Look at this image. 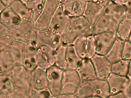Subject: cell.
<instances>
[{"mask_svg":"<svg viewBox=\"0 0 131 98\" xmlns=\"http://www.w3.org/2000/svg\"><path fill=\"white\" fill-rule=\"evenodd\" d=\"M36 31L31 21L20 22L9 28L8 35L13 40L25 44L32 42Z\"/></svg>","mask_w":131,"mask_h":98,"instance_id":"1","label":"cell"},{"mask_svg":"<svg viewBox=\"0 0 131 98\" xmlns=\"http://www.w3.org/2000/svg\"><path fill=\"white\" fill-rule=\"evenodd\" d=\"M71 17L64 10L63 5L59 6L54 14L48 30L55 36L61 38L69 28Z\"/></svg>","mask_w":131,"mask_h":98,"instance_id":"2","label":"cell"},{"mask_svg":"<svg viewBox=\"0 0 131 98\" xmlns=\"http://www.w3.org/2000/svg\"><path fill=\"white\" fill-rule=\"evenodd\" d=\"M60 4L59 0H46L41 15L34 23L36 31L48 30L54 14Z\"/></svg>","mask_w":131,"mask_h":98,"instance_id":"3","label":"cell"},{"mask_svg":"<svg viewBox=\"0 0 131 98\" xmlns=\"http://www.w3.org/2000/svg\"><path fill=\"white\" fill-rule=\"evenodd\" d=\"M10 72L15 88L28 92L31 88V71L23 65H16Z\"/></svg>","mask_w":131,"mask_h":98,"instance_id":"4","label":"cell"},{"mask_svg":"<svg viewBox=\"0 0 131 98\" xmlns=\"http://www.w3.org/2000/svg\"><path fill=\"white\" fill-rule=\"evenodd\" d=\"M32 42L38 48L47 47L54 50L62 45L61 38L53 35L48 30L36 31Z\"/></svg>","mask_w":131,"mask_h":98,"instance_id":"5","label":"cell"},{"mask_svg":"<svg viewBox=\"0 0 131 98\" xmlns=\"http://www.w3.org/2000/svg\"><path fill=\"white\" fill-rule=\"evenodd\" d=\"M63 72L54 65L47 69L48 88L53 96L57 97L61 94Z\"/></svg>","mask_w":131,"mask_h":98,"instance_id":"6","label":"cell"},{"mask_svg":"<svg viewBox=\"0 0 131 98\" xmlns=\"http://www.w3.org/2000/svg\"><path fill=\"white\" fill-rule=\"evenodd\" d=\"M81 81L76 70L67 69L64 71L61 94H75Z\"/></svg>","mask_w":131,"mask_h":98,"instance_id":"7","label":"cell"},{"mask_svg":"<svg viewBox=\"0 0 131 98\" xmlns=\"http://www.w3.org/2000/svg\"><path fill=\"white\" fill-rule=\"evenodd\" d=\"M91 59L94 68L97 79L107 80L112 73V64L105 56L96 54Z\"/></svg>","mask_w":131,"mask_h":98,"instance_id":"8","label":"cell"},{"mask_svg":"<svg viewBox=\"0 0 131 98\" xmlns=\"http://www.w3.org/2000/svg\"><path fill=\"white\" fill-rule=\"evenodd\" d=\"M96 54L105 56L117 38L116 34L111 32L101 33L93 35Z\"/></svg>","mask_w":131,"mask_h":98,"instance_id":"9","label":"cell"},{"mask_svg":"<svg viewBox=\"0 0 131 98\" xmlns=\"http://www.w3.org/2000/svg\"><path fill=\"white\" fill-rule=\"evenodd\" d=\"M93 35L92 27L88 25L79 28H69L61 37V44L66 47L72 46L76 39L79 37Z\"/></svg>","mask_w":131,"mask_h":98,"instance_id":"10","label":"cell"},{"mask_svg":"<svg viewBox=\"0 0 131 98\" xmlns=\"http://www.w3.org/2000/svg\"><path fill=\"white\" fill-rule=\"evenodd\" d=\"M38 51L32 42L25 44L23 65L30 71L38 67Z\"/></svg>","mask_w":131,"mask_h":98,"instance_id":"11","label":"cell"},{"mask_svg":"<svg viewBox=\"0 0 131 98\" xmlns=\"http://www.w3.org/2000/svg\"><path fill=\"white\" fill-rule=\"evenodd\" d=\"M103 14L118 24L127 16L125 5L115 3L112 0L103 8Z\"/></svg>","mask_w":131,"mask_h":98,"instance_id":"12","label":"cell"},{"mask_svg":"<svg viewBox=\"0 0 131 98\" xmlns=\"http://www.w3.org/2000/svg\"><path fill=\"white\" fill-rule=\"evenodd\" d=\"M111 95L124 92L130 85L131 81L127 76H121L111 73L107 79Z\"/></svg>","mask_w":131,"mask_h":98,"instance_id":"13","label":"cell"},{"mask_svg":"<svg viewBox=\"0 0 131 98\" xmlns=\"http://www.w3.org/2000/svg\"><path fill=\"white\" fill-rule=\"evenodd\" d=\"M118 26L117 23L103 14L92 27L93 35L107 32L116 34Z\"/></svg>","mask_w":131,"mask_h":98,"instance_id":"14","label":"cell"},{"mask_svg":"<svg viewBox=\"0 0 131 98\" xmlns=\"http://www.w3.org/2000/svg\"><path fill=\"white\" fill-rule=\"evenodd\" d=\"M75 70L81 80H92L97 79L94 68L91 59H82Z\"/></svg>","mask_w":131,"mask_h":98,"instance_id":"15","label":"cell"},{"mask_svg":"<svg viewBox=\"0 0 131 98\" xmlns=\"http://www.w3.org/2000/svg\"><path fill=\"white\" fill-rule=\"evenodd\" d=\"M31 87L37 89L48 88L47 69L38 66L31 71Z\"/></svg>","mask_w":131,"mask_h":98,"instance_id":"16","label":"cell"},{"mask_svg":"<svg viewBox=\"0 0 131 98\" xmlns=\"http://www.w3.org/2000/svg\"><path fill=\"white\" fill-rule=\"evenodd\" d=\"M86 4L85 0H67L63 5L65 12L71 17L83 15Z\"/></svg>","mask_w":131,"mask_h":98,"instance_id":"17","label":"cell"},{"mask_svg":"<svg viewBox=\"0 0 131 98\" xmlns=\"http://www.w3.org/2000/svg\"><path fill=\"white\" fill-rule=\"evenodd\" d=\"M10 7L17 15L21 22L31 21L32 11L20 0H14Z\"/></svg>","mask_w":131,"mask_h":98,"instance_id":"18","label":"cell"},{"mask_svg":"<svg viewBox=\"0 0 131 98\" xmlns=\"http://www.w3.org/2000/svg\"><path fill=\"white\" fill-rule=\"evenodd\" d=\"M103 14V9L91 4L87 2L83 15L88 21L89 25L93 27Z\"/></svg>","mask_w":131,"mask_h":98,"instance_id":"19","label":"cell"},{"mask_svg":"<svg viewBox=\"0 0 131 98\" xmlns=\"http://www.w3.org/2000/svg\"><path fill=\"white\" fill-rule=\"evenodd\" d=\"M25 43L13 40L8 48L11 56L16 65H23Z\"/></svg>","mask_w":131,"mask_h":98,"instance_id":"20","label":"cell"},{"mask_svg":"<svg viewBox=\"0 0 131 98\" xmlns=\"http://www.w3.org/2000/svg\"><path fill=\"white\" fill-rule=\"evenodd\" d=\"M124 41L117 38L105 56L112 64L122 59V53Z\"/></svg>","mask_w":131,"mask_h":98,"instance_id":"21","label":"cell"},{"mask_svg":"<svg viewBox=\"0 0 131 98\" xmlns=\"http://www.w3.org/2000/svg\"><path fill=\"white\" fill-rule=\"evenodd\" d=\"M20 22L17 15L10 6L5 7L0 12V23L8 28Z\"/></svg>","mask_w":131,"mask_h":98,"instance_id":"22","label":"cell"},{"mask_svg":"<svg viewBox=\"0 0 131 98\" xmlns=\"http://www.w3.org/2000/svg\"><path fill=\"white\" fill-rule=\"evenodd\" d=\"M79 98L95 96V88L92 80H81L75 93Z\"/></svg>","mask_w":131,"mask_h":98,"instance_id":"23","label":"cell"},{"mask_svg":"<svg viewBox=\"0 0 131 98\" xmlns=\"http://www.w3.org/2000/svg\"><path fill=\"white\" fill-rule=\"evenodd\" d=\"M131 32V19L126 16L118 24L116 35L117 38L125 41H128Z\"/></svg>","mask_w":131,"mask_h":98,"instance_id":"24","label":"cell"},{"mask_svg":"<svg viewBox=\"0 0 131 98\" xmlns=\"http://www.w3.org/2000/svg\"><path fill=\"white\" fill-rule=\"evenodd\" d=\"M68 69L76 70L82 58L78 55L73 46L67 47L66 53Z\"/></svg>","mask_w":131,"mask_h":98,"instance_id":"25","label":"cell"},{"mask_svg":"<svg viewBox=\"0 0 131 98\" xmlns=\"http://www.w3.org/2000/svg\"><path fill=\"white\" fill-rule=\"evenodd\" d=\"M15 87L10 72H0V93L7 94Z\"/></svg>","mask_w":131,"mask_h":98,"instance_id":"26","label":"cell"},{"mask_svg":"<svg viewBox=\"0 0 131 98\" xmlns=\"http://www.w3.org/2000/svg\"><path fill=\"white\" fill-rule=\"evenodd\" d=\"M67 47L61 45L55 50L54 65L63 71L68 69L66 58Z\"/></svg>","mask_w":131,"mask_h":98,"instance_id":"27","label":"cell"},{"mask_svg":"<svg viewBox=\"0 0 131 98\" xmlns=\"http://www.w3.org/2000/svg\"><path fill=\"white\" fill-rule=\"evenodd\" d=\"M8 49L0 51V71L10 72L15 66Z\"/></svg>","mask_w":131,"mask_h":98,"instance_id":"28","label":"cell"},{"mask_svg":"<svg viewBox=\"0 0 131 98\" xmlns=\"http://www.w3.org/2000/svg\"><path fill=\"white\" fill-rule=\"evenodd\" d=\"M129 61L122 59L112 64V73L127 76L128 72Z\"/></svg>","mask_w":131,"mask_h":98,"instance_id":"29","label":"cell"},{"mask_svg":"<svg viewBox=\"0 0 131 98\" xmlns=\"http://www.w3.org/2000/svg\"><path fill=\"white\" fill-rule=\"evenodd\" d=\"M87 37H79L72 45L77 54L82 59L85 58Z\"/></svg>","mask_w":131,"mask_h":98,"instance_id":"30","label":"cell"},{"mask_svg":"<svg viewBox=\"0 0 131 98\" xmlns=\"http://www.w3.org/2000/svg\"><path fill=\"white\" fill-rule=\"evenodd\" d=\"M27 92L30 98H52L53 97L48 88L37 89L31 87Z\"/></svg>","mask_w":131,"mask_h":98,"instance_id":"31","label":"cell"},{"mask_svg":"<svg viewBox=\"0 0 131 98\" xmlns=\"http://www.w3.org/2000/svg\"><path fill=\"white\" fill-rule=\"evenodd\" d=\"M88 25V21L83 15L74 16L71 17L69 28H79Z\"/></svg>","mask_w":131,"mask_h":98,"instance_id":"32","label":"cell"},{"mask_svg":"<svg viewBox=\"0 0 131 98\" xmlns=\"http://www.w3.org/2000/svg\"><path fill=\"white\" fill-rule=\"evenodd\" d=\"M96 53L95 43L93 35L87 37L85 58L91 59Z\"/></svg>","mask_w":131,"mask_h":98,"instance_id":"33","label":"cell"},{"mask_svg":"<svg viewBox=\"0 0 131 98\" xmlns=\"http://www.w3.org/2000/svg\"><path fill=\"white\" fill-rule=\"evenodd\" d=\"M40 49L41 50L43 55L50 66L54 65L56 50L47 47H43Z\"/></svg>","mask_w":131,"mask_h":98,"instance_id":"34","label":"cell"},{"mask_svg":"<svg viewBox=\"0 0 131 98\" xmlns=\"http://www.w3.org/2000/svg\"><path fill=\"white\" fill-rule=\"evenodd\" d=\"M8 98H30L27 92L15 88L7 94Z\"/></svg>","mask_w":131,"mask_h":98,"instance_id":"35","label":"cell"},{"mask_svg":"<svg viewBox=\"0 0 131 98\" xmlns=\"http://www.w3.org/2000/svg\"><path fill=\"white\" fill-rule=\"evenodd\" d=\"M46 0H43L42 2L37 7L31 10L32 17L31 21L34 23L38 20L43 10Z\"/></svg>","mask_w":131,"mask_h":98,"instance_id":"36","label":"cell"},{"mask_svg":"<svg viewBox=\"0 0 131 98\" xmlns=\"http://www.w3.org/2000/svg\"><path fill=\"white\" fill-rule=\"evenodd\" d=\"M122 59L131 60V43L128 40L124 41L122 53Z\"/></svg>","mask_w":131,"mask_h":98,"instance_id":"37","label":"cell"},{"mask_svg":"<svg viewBox=\"0 0 131 98\" xmlns=\"http://www.w3.org/2000/svg\"><path fill=\"white\" fill-rule=\"evenodd\" d=\"M13 40L9 35L0 37V51L8 49Z\"/></svg>","mask_w":131,"mask_h":98,"instance_id":"38","label":"cell"},{"mask_svg":"<svg viewBox=\"0 0 131 98\" xmlns=\"http://www.w3.org/2000/svg\"><path fill=\"white\" fill-rule=\"evenodd\" d=\"M85 1L87 2L91 3L103 9L111 0H85Z\"/></svg>","mask_w":131,"mask_h":98,"instance_id":"39","label":"cell"},{"mask_svg":"<svg viewBox=\"0 0 131 98\" xmlns=\"http://www.w3.org/2000/svg\"><path fill=\"white\" fill-rule=\"evenodd\" d=\"M43 0H29L25 4L30 9L32 10L39 5Z\"/></svg>","mask_w":131,"mask_h":98,"instance_id":"40","label":"cell"},{"mask_svg":"<svg viewBox=\"0 0 131 98\" xmlns=\"http://www.w3.org/2000/svg\"><path fill=\"white\" fill-rule=\"evenodd\" d=\"M9 28L0 23V37L8 35Z\"/></svg>","mask_w":131,"mask_h":98,"instance_id":"41","label":"cell"},{"mask_svg":"<svg viewBox=\"0 0 131 98\" xmlns=\"http://www.w3.org/2000/svg\"><path fill=\"white\" fill-rule=\"evenodd\" d=\"M124 5L126 8L127 16L131 19V0Z\"/></svg>","mask_w":131,"mask_h":98,"instance_id":"42","label":"cell"},{"mask_svg":"<svg viewBox=\"0 0 131 98\" xmlns=\"http://www.w3.org/2000/svg\"><path fill=\"white\" fill-rule=\"evenodd\" d=\"M107 98H128L124 92H120L111 95Z\"/></svg>","mask_w":131,"mask_h":98,"instance_id":"43","label":"cell"},{"mask_svg":"<svg viewBox=\"0 0 131 98\" xmlns=\"http://www.w3.org/2000/svg\"><path fill=\"white\" fill-rule=\"evenodd\" d=\"M57 97V98H79L75 94H60Z\"/></svg>","mask_w":131,"mask_h":98,"instance_id":"44","label":"cell"},{"mask_svg":"<svg viewBox=\"0 0 131 98\" xmlns=\"http://www.w3.org/2000/svg\"><path fill=\"white\" fill-rule=\"evenodd\" d=\"M5 7L10 6L14 0H1Z\"/></svg>","mask_w":131,"mask_h":98,"instance_id":"45","label":"cell"},{"mask_svg":"<svg viewBox=\"0 0 131 98\" xmlns=\"http://www.w3.org/2000/svg\"><path fill=\"white\" fill-rule=\"evenodd\" d=\"M127 77L129 79V80L131 81V60L129 61L128 72Z\"/></svg>","mask_w":131,"mask_h":98,"instance_id":"46","label":"cell"},{"mask_svg":"<svg viewBox=\"0 0 131 98\" xmlns=\"http://www.w3.org/2000/svg\"><path fill=\"white\" fill-rule=\"evenodd\" d=\"M131 0H113L114 2L120 4L124 5Z\"/></svg>","mask_w":131,"mask_h":98,"instance_id":"47","label":"cell"},{"mask_svg":"<svg viewBox=\"0 0 131 98\" xmlns=\"http://www.w3.org/2000/svg\"><path fill=\"white\" fill-rule=\"evenodd\" d=\"M5 6L4 5V4L2 3L1 0H0V12L5 8Z\"/></svg>","mask_w":131,"mask_h":98,"instance_id":"48","label":"cell"},{"mask_svg":"<svg viewBox=\"0 0 131 98\" xmlns=\"http://www.w3.org/2000/svg\"><path fill=\"white\" fill-rule=\"evenodd\" d=\"M0 98H8L7 94L0 93Z\"/></svg>","mask_w":131,"mask_h":98,"instance_id":"49","label":"cell"},{"mask_svg":"<svg viewBox=\"0 0 131 98\" xmlns=\"http://www.w3.org/2000/svg\"><path fill=\"white\" fill-rule=\"evenodd\" d=\"M61 4H64L67 0H59Z\"/></svg>","mask_w":131,"mask_h":98,"instance_id":"50","label":"cell"},{"mask_svg":"<svg viewBox=\"0 0 131 98\" xmlns=\"http://www.w3.org/2000/svg\"><path fill=\"white\" fill-rule=\"evenodd\" d=\"M84 98H102L100 97H98V96H90V97H87Z\"/></svg>","mask_w":131,"mask_h":98,"instance_id":"51","label":"cell"},{"mask_svg":"<svg viewBox=\"0 0 131 98\" xmlns=\"http://www.w3.org/2000/svg\"><path fill=\"white\" fill-rule=\"evenodd\" d=\"M20 1L23 3H24L25 4H26L29 0H20Z\"/></svg>","mask_w":131,"mask_h":98,"instance_id":"52","label":"cell"},{"mask_svg":"<svg viewBox=\"0 0 131 98\" xmlns=\"http://www.w3.org/2000/svg\"><path fill=\"white\" fill-rule=\"evenodd\" d=\"M128 41H130L131 43V32L130 34V36H129V38H128Z\"/></svg>","mask_w":131,"mask_h":98,"instance_id":"53","label":"cell"},{"mask_svg":"<svg viewBox=\"0 0 131 98\" xmlns=\"http://www.w3.org/2000/svg\"><path fill=\"white\" fill-rule=\"evenodd\" d=\"M52 98H57V97H54V96H53Z\"/></svg>","mask_w":131,"mask_h":98,"instance_id":"54","label":"cell"},{"mask_svg":"<svg viewBox=\"0 0 131 98\" xmlns=\"http://www.w3.org/2000/svg\"><path fill=\"white\" fill-rule=\"evenodd\" d=\"M1 72V71H0V72Z\"/></svg>","mask_w":131,"mask_h":98,"instance_id":"55","label":"cell"},{"mask_svg":"<svg viewBox=\"0 0 131 98\" xmlns=\"http://www.w3.org/2000/svg\"><path fill=\"white\" fill-rule=\"evenodd\" d=\"M112 1H113V0H112Z\"/></svg>","mask_w":131,"mask_h":98,"instance_id":"56","label":"cell"}]
</instances>
